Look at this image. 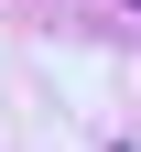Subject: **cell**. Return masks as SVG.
<instances>
[{
    "label": "cell",
    "mask_w": 141,
    "mask_h": 152,
    "mask_svg": "<svg viewBox=\"0 0 141 152\" xmlns=\"http://www.w3.org/2000/svg\"><path fill=\"white\" fill-rule=\"evenodd\" d=\"M130 11H141V0H130Z\"/></svg>",
    "instance_id": "cell-1"
}]
</instances>
